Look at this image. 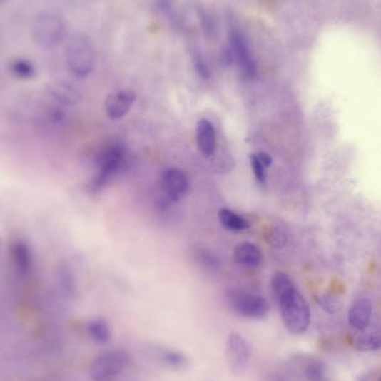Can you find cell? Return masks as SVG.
I'll return each mask as SVG.
<instances>
[{
  "label": "cell",
  "mask_w": 381,
  "mask_h": 381,
  "mask_svg": "<svg viewBox=\"0 0 381 381\" xmlns=\"http://www.w3.org/2000/svg\"><path fill=\"white\" fill-rule=\"evenodd\" d=\"M31 35L37 46L46 51L55 49L67 41L68 25L61 14L45 9L35 16Z\"/></svg>",
  "instance_id": "1"
},
{
  "label": "cell",
  "mask_w": 381,
  "mask_h": 381,
  "mask_svg": "<svg viewBox=\"0 0 381 381\" xmlns=\"http://www.w3.org/2000/svg\"><path fill=\"white\" fill-rule=\"evenodd\" d=\"M65 59L68 71L78 79L86 78L94 71L97 51L94 41L85 34H75L67 39Z\"/></svg>",
  "instance_id": "2"
},
{
  "label": "cell",
  "mask_w": 381,
  "mask_h": 381,
  "mask_svg": "<svg viewBox=\"0 0 381 381\" xmlns=\"http://www.w3.org/2000/svg\"><path fill=\"white\" fill-rule=\"evenodd\" d=\"M280 313L288 331L293 335H303L311 322L310 308L297 288L293 287L275 297Z\"/></svg>",
  "instance_id": "3"
},
{
  "label": "cell",
  "mask_w": 381,
  "mask_h": 381,
  "mask_svg": "<svg viewBox=\"0 0 381 381\" xmlns=\"http://www.w3.org/2000/svg\"><path fill=\"white\" fill-rule=\"evenodd\" d=\"M222 61L225 65L235 64L243 78L253 79L257 76V61L253 59L245 36L235 26L230 29L229 45L222 53Z\"/></svg>",
  "instance_id": "4"
},
{
  "label": "cell",
  "mask_w": 381,
  "mask_h": 381,
  "mask_svg": "<svg viewBox=\"0 0 381 381\" xmlns=\"http://www.w3.org/2000/svg\"><path fill=\"white\" fill-rule=\"evenodd\" d=\"M130 364V353L124 349H107L93 360L89 376L92 381H116Z\"/></svg>",
  "instance_id": "5"
},
{
  "label": "cell",
  "mask_w": 381,
  "mask_h": 381,
  "mask_svg": "<svg viewBox=\"0 0 381 381\" xmlns=\"http://www.w3.org/2000/svg\"><path fill=\"white\" fill-rule=\"evenodd\" d=\"M226 303L240 317L261 320L270 313L269 301L259 295L241 289H231L226 293Z\"/></svg>",
  "instance_id": "6"
},
{
  "label": "cell",
  "mask_w": 381,
  "mask_h": 381,
  "mask_svg": "<svg viewBox=\"0 0 381 381\" xmlns=\"http://www.w3.org/2000/svg\"><path fill=\"white\" fill-rule=\"evenodd\" d=\"M98 171L92 182L94 190L104 188L125 166V151L118 144H111L97 156Z\"/></svg>",
  "instance_id": "7"
},
{
  "label": "cell",
  "mask_w": 381,
  "mask_h": 381,
  "mask_svg": "<svg viewBox=\"0 0 381 381\" xmlns=\"http://www.w3.org/2000/svg\"><path fill=\"white\" fill-rule=\"evenodd\" d=\"M226 362L234 376L247 372L252 358V347L241 333L232 331L228 335L225 349Z\"/></svg>",
  "instance_id": "8"
},
{
  "label": "cell",
  "mask_w": 381,
  "mask_h": 381,
  "mask_svg": "<svg viewBox=\"0 0 381 381\" xmlns=\"http://www.w3.org/2000/svg\"><path fill=\"white\" fill-rule=\"evenodd\" d=\"M188 190V178L183 171L168 168L161 176L158 204L161 208H168L183 198Z\"/></svg>",
  "instance_id": "9"
},
{
  "label": "cell",
  "mask_w": 381,
  "mask_h": 381,
  "mask_svg": "<svg viewBox=\"0 0 381 381\" xmlns=\"http://www.w3.org/2000/svg\"><path fill=\"white\" fill-rule=\"evenodd\" d=\"M46 93L54 104L61 107L75 106L83 99V93L79 87L68 81L51 83L47 86Z\"/></svg>",
  "instance_id": "10"
},
{
  "label": "cell",
  "mask_w": 381,
  "mask_h": 381,
  "mask_svg": "<svg viewBox=\"0 0 381 381\" xmlns=\"http://www.w3.org/2000/svg\"><path fill=\"white\" fill-rule=\"evenodd\" d=\"M136 101V94L133 91H118L107 96L105 101V110L112 120H120L130 112Z\"/></svg>",
  "instance_id": "11"
},
{
  "label": "cell",
  "mask_w": 381,
  "mask_h": 381,
  "mask_svg": "<svg viewBox=\"0 0 381 381\" xmlns=\"http://www.w3.org/2000/svg\"><path fill=\"white\" fill-rule=\"evenodd\" d=\"M372 315V303L366 297H361L353 301L348 313L349 325L356 331L368 329Z\"/></svg>",
  "instance_id": "12"
},
{
  "label": "cell",
  "mask_w": 381,
  "mask_h": 381,
  "mask_svg": "<svg viewBox=\"0 0 381 381\" xmlns=\"http://www.w3.org/2000/svg\"><path fill=\"white\" fill-rule=\"evenodd\" d=\"M14 267L21 275H27L34 268V255L31 247L24 240H16L11 247Z\"/></svg>",
  "instance_id": "13"
},
{
  "label": "cell",
  "mask_w": 381,
  "mask_h": 381,
  "mask_svg": "<svg viewBox=\"0 0 381 381\" xmlns=\"http://www.w3.org/2000/svg\"><path fill=\"white\" fill-rule=\"evenodd\" d=\"M156 358L158 364L172 371H184L190 366L188 355L176 349L158 348L156 350Z\"/></svg>",
  "instance_id": "14"
},
{
  "label": "cell",
  "mask_w": 381,
  "mask_h": 381,
  "mask_svg": "<svg viewBox=\"0 0 381 381\" xmlns=\"http://www.w3.org/2000/svg\"><path fill=\"white\" fill-rule=\"evenodd\" d=\"M196 142L204 158H211L216 150V134L210 121L201 120L196 126Z\"/></svg>",
  "instance_id": "15"
},
{
  "label": "cell",
  "mask_w": 381,
  "mask_h": 381,
  "mask_svg": "<svg viewBox=\"0 0 381 381\" xmlns=\"http://www.w3.org/2000/svg\"><path fill=\"white\" fill-rule=\"evenodd\" d=\"M262 259L261 250L252 242H242L234 250V260L242 267L254 269L261 265Z\"/></svg>",
  "instance_id": "16"
},
{
  "label": "cell",
  "mask_w": 381,
  "mask_h": 381,
  "mask_svg": "<svg viewBox=\"0 0 381 381\" xmlns=\"http://www.w3.org/2000/svg\"><path fill=\"white\" fill-rule=\"evenodd\" d=\"M351 338L353 348L360 352H371L381 349V330L358 331Z\"/></svg>",
  "instance_id": "17"
},
{
  "label": "cell",
  "mask_w": 381,
  "mask_h": 381,
  "mask_svg": "<svg viewBox=\"0 0 381 381\" xmlns=\"http://www.w3.org/2000/svg\"><path fill=\"white\" fill-rule=\"evenodd\" d=\"M8 71L11 76L19 81H31L37 74V68L35 64L31 59L25 57H17L8 65Z\"/></svg>",
  "instance_id": "18"
},
{
  "label": "cell",
  "mask_w": 381,
  "mask_h": 381,
  "mask_svg": "<svg viewBox=\"0 0 381 381\" xmlns=\"http://www.w3.org/2000/svg\"><path fill=\"white\" fill-rule=\"evenodd\" d=\"M219 220L222 225L230 231H243L250 228L249 222L244 219L243 216L229 208H222L219 212Z\"/></svg>",
  "instance_id": "19"
},
{
  "label": "cell",
  "mask_w": 381,
  "mask_h": 381,
  "mask_svg": "<svg viewBox=\"0 0 381 381\" xmlns=\"http://www.w3.org/2000/svg\"><path fill=\"white\" fill-rule=\"evenodd\" d=\"M87 331L93 340L101 345H104L112 339L110 325L104 319H94V320L89 321L87 325Z\"/></svg>",
  "instance_id": "20"
},
{
  "label": "cell",
  "mask_w": 381,
  "mask_h": 381,
  "mask_svg": "<svg viewBox=\"0 0 381 381\" xmlns=\"http://www.w3.org/2000/svg\"><path fill=\"white\" fill-rule=\"evenodd\" d=\"M325 366L317 359L308 360L303 367V376L308 381H323L325 379Z\"/></svg>",
  "instance_id": "21"
},
{
  "label": "cell",
  "mask_w": 381,
  "mask_h": 381,
  "mask_svg": "<svg viewBox=\"0 0 381 381\" xmlns=\"http://www.w3.org/2000/svg\"><path fill=\"white\" fill-rule=\"evenodd\" d=\"M317 303L327 313L335 315L342 309L340 299L332 295H321L317 297Z\"/></svg>",
  "instance_id": "22"
},
{
  "label": "cell",
  "mask_w": 381,
  "mask_h": 381,
  "mask_svg": "<svg viewBox=\"0 0 381 381\" xmlns=\"http://www.w3.org/2000/svg\"><path fill=\"white\" fill-rule=\"evenodd\" d=\"M250 163H251L252 171H253L254 176L257 178L259 183H265V166L262 164L257 153L250 156Z\"/></svg>",
  "instance_id": "23"
},
{
  "label": "cell",
  "mask_w": 381,
  "mask_h": 381,
  "mask_svg": "<svg viewBox=\"0 0 381 381\" xmlns=\"http://www.w3.org/2000/svg\"><path fill=\"white\" fill-rule=\"evenodd\" d=\"M192 59H193L194 68H195L198 76L203 79H208L210 77V68H208V64L204 61L203 57L201 56V54L198 51H194Z\"/></svg>",
  "instance_id": "24"
},
{
  "label": "cell",
  "mask_w": 381,
  "mask_h": 381,
  "mask_svg": "<svg viewBox=\"0 0 381 381\" xmlns=\"http://www.w3.org/2000/svg\"><path fill=\"white\" fill-rule=\"evenodd\" d=\"M59 285H61V289L64 290V293H66V295H71L74 293V280H73V278H71V275H69L68 272L65 271V270L59 271Z\"/></svg>",
  "instance_id": "25"
},
{
  "label": "cell",
  "mask_w": 381,
  "mask_h": 381,
  "mask_svg": "<svg viewBox=\"0 0 381 381\" xmlns=\"http://www.w3.org/2000/svg\"><path fill=\"white\" fill-rule=\"evenodd\" d=\"M285 242V239L283 238V234L279 233V232H271L269 240L270 245L279 248L280 245H283Z\"/></svg>",
  "instance_id": "26"
},
{
  "label": "cell",
  "mask_w": 381,
  "mask_h": 381,
  "mask_svg": "<svg viewBox=\"0 0 381 381\" xmlns=\"http://www.w3.org/2000/svg\"><path fill=\"white\" fill-rule=\"evenodd\" d=\"M258 156H259L260 161H261L262 164L265 166V168H269L272 164V158L270 154H268L267 152H259L257 153Z\"/></svg>",
  "instance_id": "27"
},
{
  "label": "cell",
  "mask_w": 381,
  "mask_h": 381,
  "mask_svg": "<svg viewBox=\"0 0 381 381\" xmlns=\"http://www.w3.org/2000/svg\"><path fill=\"white\" fill-rule=\"evenodd\" d=\"M265 381H288V379L279 372H272L265 379Z\"/></svg>",
  "instance_id": "28"
},
{
  "label": "cell",
  "mask_w": 381,
  "mask_h": 381,
  "mask_svg": "<svg viewBox=\"0 0 381 381\" xmlns=\"http://www.w3.org/2000/svg\"><path fill=\"white\" fill-rule=\"evenodd\" d=\"M11 0H0V7H3L6 4L9 3Z\"/></svg>",
  "instance_id": "29"
},
{
  "label": "cell",
  "mask_w": 381,
  "mask_h": 381,
  "mask_svg": "<svg viewBox=\"0 0 381 381\" xmlns=\"http://www.w3.org/2000/svg\"><path fill=\"white\" fill-rule=\"evenodd\" d=\"M379 381H381V377H380V378H379Z\"/></svg>",
  "instance_id": "30"
}]
</instances>
